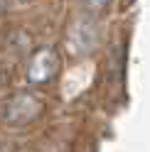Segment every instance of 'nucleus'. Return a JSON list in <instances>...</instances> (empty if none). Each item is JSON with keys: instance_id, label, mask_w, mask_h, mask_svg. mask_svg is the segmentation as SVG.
Listing matches in <instances>:
<instances>
[{"instance_id": "obj_5", "label": "nucleus", "mask_w": 150, "mask_h": 152, "mask_svg": "<svg viewBox=\"0 0 150 152\" xmlns=\"http://www.w3.org/2000/svg\"><path fill=\"white\" fill-rule=\"evenodd\" d=\"M5 5H7V0H0V10H5Z\"/></svg>"}, {"instance_id": "obj_2", "label": "nucleus", "mask_w": 150, "mask_h": 152, "mask_svg": "<svg viewBox=\"0 0 150 152\" xmlns=\"http://www.w3.org/2000/svg\"><path fill=\"white\" fill-rule=\"evenodd\" d=\"M59 71V54L54 47H42L37 49L30 61H27V81L35 83V86H42V83L52 81Z\"/></svg>"}, {"instance_id": "obj_6", "label": "nucleus", "mask_w": 150, "mask_h": 152, "mask_svg": "<svg viewBox=\"0 0 150 152\" xmlns=\"http://www.w3.org/2000/svg\"><path fill=\"white\" fill-rule=\"evenodd\" d=\"M25 3H30V0H25Z\"/></svg>"}, {"instance_id": "obj_1", "label": "nucleus", "mask_w": 150, "mask_h": 152, "mask_svg": "<svg viewBox=\"0 0 150 152\" xmlns=\"http://www.w3.org/2000/svg\"><path fill=\"white\" fill-rule=\"evenodd\" d=\"M42 108H44V103H42L40 96H35V93H30V91H22V93L12 96L5 103L3 120L7 123V125H12V128H20V125H27V123L40 118Z\"/></svg>"}, {"instance_id": "obj_4", "label": "nucleus", "mask_w": 150, "mask_h": 152, "mask_svg": "<svg viewBox=\"0 0 150 152\" xmlns=\"http://www.w3.org/2000/svg\"><path fill=\"white\" fill-rule=\"evenodd\" d=\"M86 3H89L91 7H106V5H108V0H86Z\"/></svg>"}, {"instance_id": "obj_3", "label": "nucleus", "mask_w": 150, "mask_h": 152, "mask_svg": "<svg viewBox=\"0 0 150 152\" xmlns=\"http://www.w3.org/2000/svg\"><path fill=\"white\" fill-rule=\"evenodd\" d=\"M89 22H81V25H76L74 27V32H71V39H74V44H76V52H89L91 47H93V42H96V32H86L89 30Z\"/></svg>"}]
</instances>
